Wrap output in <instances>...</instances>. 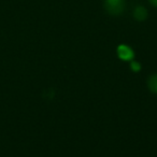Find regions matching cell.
<instances>
[{
    "label": "cell",
    "mask_w": 157,
    "mask_h": 157,
    "mask_svg": "<svg viewBox=\"0 0 157 157\" xmlns=\"http://www.w3.org/2000/svg\"><path fill=\"white\" fill-rule=\"evenodd\" d=\"M117 55L123 60H131L133 58V51L127 45H120L117 48Z\"/></svg>",
    "instance_id": "obj_2"
},
{
    "label": "cell",
    "mask_w": 157,
    "mask_h": 157,
    "mask_svg": "<svg viewBox=\"0 0 157 157\" xmlns=\"http://www.w3.org/2000/svg\"><path fill=\"white\" fill-rule=\"evenodd\" d=\"M148 1H150V3L153 6V7L157 8V0H148Z\"/></svg>",
    "instance_id": "obj_6"
},
{
    "label": "cell",
    "mask_w": 157,
    "mask_h": 157,
    "mask_svg": "<svg viewBox=\"0 0 157 157\" xmlns=\"http://www.w3.org/2000/svg\"><path fill=\"white\" fill-rule=\"evenodd\" d=\"M133 17H135L137 21L142 22V21H144L146 17H147V11H146V9L144 7L139 6V7H137L135 10H133Z\"/></svg>",
    "instance_id": "obj_3"
},
{
    "label": "cell",
    "mask_w": 157,
    "mask_h": 157,
    "mask_svg": "<svg viewBox=\"0 0 157 157\" xmlns=\"http://www.w3.org/2000/svg\"><path fill=\"white\" fill-rule=\"evenodd\" d=\"M105 8L111 15H120L125 10V0H105Z\"/></svg>",
    "instance_id": "obj_1"
},
{
    "label": "cell",
    "mask_w": 157,
    "mask_h": 157,
    "mask_svg": "<svg viewBox=\"0 0 157 157\" xmlns=\"http://www.w3.org/2000/svg\"><path fill=\"white\" fill-rule=\"evenodd\" d=\"M147 87L152 93L157 94V74L150 76L147 80Z\"/></svg>",
    "instance_id": "obj_4"
},
{
    "label": "cell",
    "mask_w": 157,
    "mask_h": 157,
    "mask_svg": "<svg viewBox=\"0 0 157 157\" xmlns=\"http://www.w3.org/2000/svg\"><path fill=\"white\" fill-rule=\"evenodd\" d=\"M130 68L133 70V71L138 72L140 69H141V66H140V65H139V63H137V61H131V63H130Z\"/></svg>",
    "instance_id": "obj_5"
}]
</instances>
